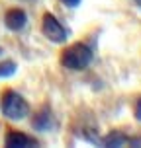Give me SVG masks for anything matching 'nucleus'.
Instances as JSON below:
<instances>
[{"instance_id": "obj_13", "label": "nucleus", "mask_w": 141, "mask_h": 148, "mask_svg": "<svg viewBox=\"0 0 141 148\" xmlns=\"http://www.w3.org/2000/svg\"><path fill=\"white\" fill-rule=\"evenodd\" d=\"M0 53H2V49H0Z\"/></svg>"}, {"instance_id": "obj_1", "label": "nucleus", "mask_w": 141, "mask_h": 148, "mask_svg": "<svg viewBox=\"0 0 141 148\" xmlns=\"http://www.w3.org/2000/svg\"><path fill=\"white\" fill-rule=\"evenodd\" d=\"M0 109L4 113V117L12 119V121H20V119L30 115V103H28L18 92H14V90H6V92L2 94Z\"/></svg>"}, {"instance_id": "obj_7", "label": "nucleus", "mask_w": 141, "mask_h": 148, "mask_svg": "<svg viewBox=\"0 0 141 148\" xmlns=\"http://www.w3.org/2000/svg\"><path fill=\"white\" fill-rule=\"evenodd\" d=\"M102 144H104L106 148H114V146H126L127 144V136L126 134H122V133H118V131H114V133H110V134H106L104 138H102Z\"/></svg>"}, {"instance_id": "obj_12", "label": "nucleus", "mask_w": 141, "mask_h": 148, "mask_svg": "<svg viewBox=\"0 0 141 148\" xmlns=\"http://www.w3.org/2000/svg\"><path fill=\"white\" fill-rule=\"evenodd\" d=\"M135 2H137V6H141V0H135Z\"/></svg>"}, {"instance_id": "obj_9", "label": "nucleus", "mask_w": 141, "mask_h": 148, "mask_svg": "<svg viewBox=\"0 0 141 148\" xmlns=\"http://www.w3.org/2000/svg\"><path fill=\"white\" fill-rule=\"evenodd\" d=\"M127 144L135 148H141V136H133V138H127Z\"/></svg>"}, {"instance_id": "obj_10", "label": "nucleus", "mask_w": 141, "mask_h": 148, "mask_svg": "<svg viewBox=\"0 0 141 148\" xmlns=\"http://www.w3.org/2000/svg\"><path fill=\"white\" fill-rule=\"evenodd\" d=\"M65 6H71V8H74V6H78L81 4V0H61Z\"/></svg>"}, {"instance_id": "obj_2", "label": "nucleus", "mask_w": 141, "mask_h": 148, "mask_svg": "<svg viewBox=\"0 0 141 148\" xmlns=\"http://www.w3.org/2000/svg\"><path fill=\"white\" fill-rule=\"evenodd\" d=\"M90 62H92V51H90L88 45L84 43L71 45L61 55V64L69 70H84Z\"/></svg>"}, {"instance_id": "obj_3", "label": "nucleus", "mask_w": 141, "mask_h": 148, "mask_svg": "<svg viewBox=\"0 0 141 148\" xmlns=\"http://www.w3.org/2000/svg\"><path fill=\"white\" fill-rule=\"evenodd\" d=\"M43 35L53 41V43H63L67 39V29L59 23V20L55 18L53 14H45L43 16Z\"/></svg>"}, {"instance_id": "obj_4", "label": "nucleus", "mask_w": 141, "mask_h": 148, "mask_svg": "<svg viewBox=\"0 0 141 148\" xmlns=\"http://www.w3.org/2000/svg\"><path fill=\"white\" fill-rule=\"evenodd\" d=\"M4 23H6V27L10 31H20L26 27V23H28V16L24 10H8L6 16H4Z\"/></svg>"}, {"instance_id": "obj_8", "label": "nucleus", "mask_w": 141, "mask_h": 148, "mask_svg": "<svg viewBox=\"0 0 141 148\" xmlns=\"http://www.w3.org/2000/svg\"><path fill=\"white\" fill-rule=\"evenodd\" d=\"M16 72V62L14 60H4L0 62V78H10Z\"/></svg>"}, {"instance_id": "obj_5", "label": "nucleus", "mask_w": 141, "mask_h": 148, "mask_svg": "<svg viewBox=\"0 0 141 148\" xmlns=\"http://www.w3.org/2000/svg\"><path fill=\"white\" fill-rule=\"evenodd\" d=\"M37 142L28 136V134L20 133V131H10L6 134V146L8 148H30V146H35Z\"/></svg>"}, {"instance_id": "obj_6", "label": "nucleus", "mask_w": 141, "mask_h": 148, "mask_svg": "<svg viewBox=\"0 0 141 148\" xmlns=\"http://www.w3.org/2000/svg\"><path fill=\"white\" fill-rule=\"evenodd\" d=\"M31 125H33V129H37V131H49L51 125H53V117H51L49 107H43V109L39 111L35 117H33Z\"/></svg>"}, {"instance_id": "obj_11", "label": "nucleus", "mask_w": 141, "mask_h": 148, "mask_svg": "<svg viewBox=\"0 0 141 148\" xmlns=\"http://www.w3.org/2000/svg\"><path fill=\"white\" fill-rule=\"evenodd\" d=\"M135 119L141 121V99L137 101V105H135Z\"/></svg>"}]
</instances>
